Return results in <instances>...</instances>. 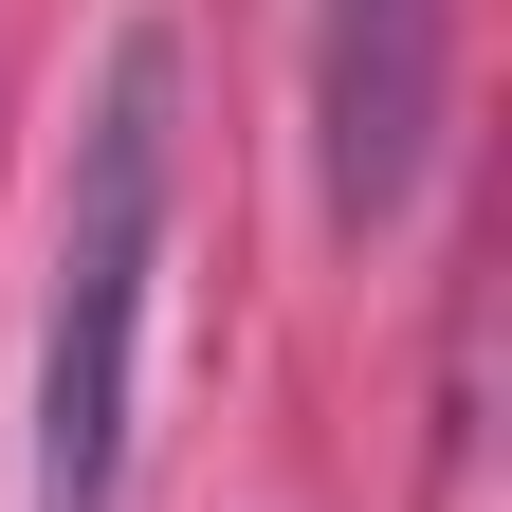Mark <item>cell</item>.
Listing matches in <instances>:
<instances>
[{
  "mask_svg": "<svg viewBox=\"0 0 512 512\" xmlns=\"http://www.w3.org/2000/svg\"><path fill=\"white\" fill-rule=\"evenodd\" d=\"M439 74H458V0H311V183L348 238H384L421 202Z\"/></svg>",
  "mask_w": 512,
  "mask_h": 512,
  "instance_id": "2",
  "label": "cell"
},
{
  "mask_svg": "<svg viewBox=\"0 0 512 512\" xmlns=\"http://www.w3.org/2000/svg\"><path fill=\"white\" fill-rule=\"evenodd\" d=\"M165 165H183V55L165 19L110 37L74 183H55V293H37V512H128V384H147L165 275Z\"/></svg>",
  "mask_w": 512,
  "mask_h": 512,
  "instance_id": "1",
  "label": "cell"
}]
</instances>
